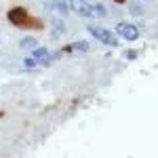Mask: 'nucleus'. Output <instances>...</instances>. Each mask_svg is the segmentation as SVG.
<instances>
[{
	"label": "nucleus",
	"mask_w": 158,
	"mask_h": 158,
	"mask_svg": "<svg viewBox=\"0 0 158 158\" xmlns=\"http://www.w3.org/2000/svg\"><path fill=\"white\" fill-rule=\"evenodd\" d=\"M89 34L95 36L97 40H101L108 47H116L118 44V38L114 36V32H110V30H103V27H97V25H89Z\"/></svg>",
	"instance_id": "obj_1"
},
{
	"label": "nucleus",
	"mask_w": 158,
	"mask_h": 158,
	"mask_svg": "<svg viewBox=\"0 0 158 158\" xmlns=\"http://www.w3.org/2000/svg\"><path fill=\"white\" fill-rule=\"evenodd\" d=\"M116 32H118L124 40H131V42L139 38V30H137V25H133V23H124V21H122V23L116 25Z\"/></svg>",
	"instance_id": "obj_2"
},
{
	"label": "nucleus",
	"mask_w": 158,
	"mask_h": 158,
	"mask_svg": "<svg viewBox=\"0 0 158 158\" xmlns=\"http://www.w3.org/2000/svg\"><path fill=\"white\" fill-rule=\"evenodd\" d=\"M44 6H47L49 11H57L59 15H63V17L70 13V2H68V0H53V2H47Z\"/></svg>",
	"instance_id": "obj_3"
},
{
	"label": "nucleus",
	"mask_w": 158,
	"mask_h": 158,
	"mask_svg": "<svg viewBox=\"0 0 158 158\" xmlns=\"http://www.w3.org/2000/svg\"><path fill=\"white\" fill-rule=\"evenodd\" d=\"M70 2V9L76 11L78 15H82V17H89V2L86 0H68Z\"/></svg>",
	"instance_id": "obj_4"
},
{
	"label": "nucleus",
	"mask_w": 158,
	"mask_h": 158,
	"mask_svg": "<svg viewBox=\"0 0 158 158\" xmlns=\"http://www.w3.org/2000/svg\"><path fill=\"white\" fill-rule=\"evenodd\" d=\"M9 19H11L13 23H23L25 21V11L23 9H13V11H9Z\"/></svg>",
	"instance_id": "obj_5"
},
{
	"label": "nucleus",
	"mask_w": 158,
	"mask_h": 158,
	"mask_svg": "<svg viewBox=\"0 0 158 158\" xmlns=\"http://www.w3.org/2000/svg\"><path fill=\"white\" fill-rule=\"evenodd\" d=\"M106 15V9H103V4H89V17H103Z\"/></svg>",
	"instance_id": "obj_6"
},
{
	"label": "nucleus",
	"mask_w": 158,
	"mask_h": 158,
	"mask_svg": "<svg viewBox=\"0 0 158 158\" xmlns=\"http://www.w3.org/2000/svg\"><path fill=\"white\" fill-rule=\"evenodd\" d=\"M32 57L38 61H42V59H49V51L44 49V47H34V53H32Z\"/></svg>",
	"instance_id": "obj_7"
},
{
	"label": "nucleus",
	"mask_w": 158,
	"mask_h": 158,
	"mask_svg": "<svg viewBox=\"0 0 158 158\" xmlns=\"http://www.w3.org/2000/svg\"><path fill=\"white\" fill-rule=\"evenodd\" d=\"M36 44H38V42H36V38H34V36H23V38H21V42H19L21 49H34Z\"/></svg>",
	"instance_id": "obj_8"
},
{
	"label": "nucleus",
	"mask_w": 158,
	"mask_h": 158,
	"mask_svg": "<svg viewBox=\"0 0 158 158\" xmlns=\"http://www.w3.org/2000/svg\"><path fill=\"white\" fill-rule=\"evenodd\" d=\"M61 34H65V23L61 19H55L53 21V36H61Z\"/></svg>",
	"instance_id": "obj_9"
},
{
	"label": "nucleus",
	"mask_w": 158,
	"mask_h": 158,
	"mask_svg": "<svg viewBox=\"0 0 158 158\" xmlns=\"http://www.w3.org/2000/svg\"><path fill=\"white\" fill-rule=\"evenodd\" d=\"M68 51H80V53H86L89 51V44L86 42H76L72 47H68Z\"/></svg>",
	"instance_id": "obj_10"
},
{
	"label": "nucleus",
	"mask_w": 158,
	"mask_h": 158,
	"mask_svg": "<svg viewBox=\"0 0 158 158\" xmlns=\"http://www.w3.org/2000/svg\"><path fill=\"white\" fill-rule=\"evenodd\" d=\"M23 65L32 70V68H36V59H34V57H25V59H23Z\"/></svg>",
	"instance_id": "obj_11"
},
{
	"label": "nucleus",
	"mask_w": 158,
	"mask_h": 158,
	"mask_svg": "<svg viewBox=\"0 0 158 158\" xmlns=\"http://www.w3.org/2000/svg\"><path fill=\"white\" fill-rule=\"evenodd\" d=\"M131 13H133V15H141V13H143V6H139V4H131Z\"/></svg>",
	"instance_id": "obj_12"
},
{
	"label": "nucleus",
	"mask_w": 158,
	"mask_h": 158,
	"mask_svg": "<svg viewBox=\"0 0 158 158\" xmlns=\"http://www.w3.org/2000/svg\"><path fill=\"white\" fill-rule=\"evenodd\" d=\"M137 57V51H127V59H135Z\"/></svg>",
	"instance_id": "obj_13"
},
{
	"label": "nucleus",
	"mask_w": 158,
	"mask_h": 158,
	"mask_svg": "<svg viewBox=\"0 0 158 158\" xmlns=\"http://www.w3.org/2000/svg\"><path fill=\"white\" fill-rule=\"evenodd\" d=\"M116 2H124V0H116Z\"/></svg>",
	"instance_id": "obj_14"
}]
</instances>
